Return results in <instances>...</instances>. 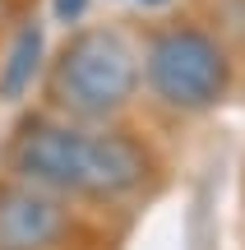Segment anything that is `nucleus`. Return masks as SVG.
<instances>
[{"instance_id": "nucleus-3", "label": "nucleus", "mask_w": 245, "mask_h": 250, "mask_svg": "<svg viewBox=\"0 0 245 250\" xmlns=\"http://www.w3.org/2000/svg\"><path fill=\"white\" fill-rule=\"evenodd\" d=\"M144 83L167 111L176 116H204L231 93L236 65L227 46L199 23H167L144 46Z\"/></svg>"}, {"instance_id": "nucleus-7", "label": "nucleus", "mask_w": 245, "mask_h": 250, "mask_svg": "<svg viewBox=\"0 0 245 250\" xmlns=\"http://www.w3.org/2000/svg\"><path fill=\"white\" fill-rule=\"evenodd\" d=\"M9 14H14V0H0V23H5Z\"/></svg>"}, {"instance_id": "nucleus-2", "label": "nucleus", "mask_w": 245, "mask_h": 250, "mask_svg": "<svg viewBox=\"0 0 245 250\" xmlns=\"http://www.w3.org/2000/svg\"><path fill=\"white\" fill-rule=\"evenodd\" d=\"M139 51L116 28H79L65 37L46 70V102L56 116L79 125H111L139 98Z\"/></svg>"}, {"instance_id": "nucleus-6", "label": "nucleus", "mask_w": 245, "mask_h": 250, "mask_svg": "<svg viewBox=\"0 0 245 250\" xmlns=\"http://www.w3.org/2000/svg\"><path fill=\"white\" fill-rule=\"evenodd\" d=\"M88 5L93 0H51V14H56V23H83V14H88Z\"/></svg>"}, {"instance_id": "nucleus-4", "label": "nucleus", "mask_w": 245, "mask_h": 250, "mask_svg": "<svg viewBox=\"0 0 245 250\" xmlns=\"http://www.w3.org/2000/svg\"><path fill=\"white\" fill-rule=\"evenodd\" d=\"M74 232L70 199L28 181H0V250H60Z\"/></svg>"}, {"instance_id": "nucleus-5", "label": "nucleus", "mask_w": 245, "mask_h": 250, "mask_svg": "<svg viewBox=\"0 0 245 250\" xmlns=\"http://www.w3.org/2000/svg\"><path fill=\"white\" fill-rule=\"evenodd\" d=\"M42 56H46V33L37 19H23L9 37V51L0 61V102H19L33 79L42 74Z\"/></svg>"}, {"instance_id": "nucleus-1", "label": "nucleus", "mask_w": 245, "mask_h": 250, "mask_svg": "<svg viewBox=\"0 0 245 250\" xmlns=\"http://www.w3.org/2000/svg\"><path fill=\"white\" fill-rule=\"evenodd\" d=\"M9 176L60 199H93L116 204L144 190L153 158L125 130L111 125H79L65 116H28L9 139Z\"/></svg>"}]
</instances>
